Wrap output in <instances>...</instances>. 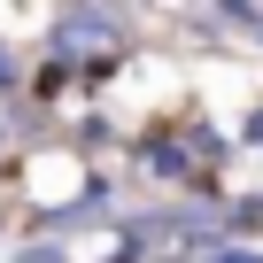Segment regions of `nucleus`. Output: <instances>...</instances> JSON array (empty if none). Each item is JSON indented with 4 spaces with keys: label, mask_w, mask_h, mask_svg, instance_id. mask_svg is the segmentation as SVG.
<instances>
[{
    "label": "nucleus",
    "mask_w": 263,
    "mask_h": 263,
    "mask_svg": "<svg viewBox=\"0 0 263 263\" xmlns=\"http://www.w3.org/2000/svg\"><path fill=\"white\" fill-rule=\"evenodd\" d=\"M85 39H93L101 54H116V16L101 8V0H78V8H70V16L54 24V54H78Z\"/></svg>",
    "instance_id": "1"
},
{
    "label": "nucleus",
    "mask_w": 263,
    "mask_h": 263,
    "mask_svg": "<svg viewBox=\"0 0 263 263\" xmlns=\"http://www.w3.org/2000/svg\"><path fill=\"white\" fill-rule=\"evenodd\" d=\"M209 263H263V255H255V248H217Z\"/></svg>",
    "instance_id": "2"
}]
</instances>
